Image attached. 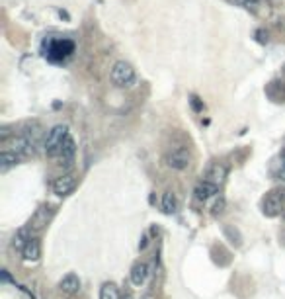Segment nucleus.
<instances>
[{"label":"nucleus","instance_id":"1","mask_svg":"<svg viewBox=\"0 0 285 299\" xmlns=\"http://www.w3.org/2000/svg\"><path fill=\"white\" fill-rule=\"evenodd\" d=\"M69 135H71V133H69L67 125H55V127L47 133V137H45V145H43L45 155L51 157V159H59L61 149H63V145H65V141H67Z\"/></svg>","mask_w":285,"mask_h":299},{"label":"nucleus","instance_id":"2","mask_svg":"<svg viewBox=\"0 0 285 299\" xmlns=\"http://www.w3.org/2000/svg\"><path fill=\"white\" fill-rule=\"evenodd\" d=\"M109 78H111V84L113 86H117V88H129V86L135 84L137 75H135V69L127 61H117V63H113V67L109 71Z\"/></svg>","mask_w":285,"mask_h":299},{"label":"nucleus","instance_id":"3","mask_svg":"<svg viewBox=\"0 0 285 299\" xmlns=\"http://www.w3.org/2000/svg\"><path fill=\"white\" fill-rule=\"evenodd\" d=\"M45 47V57L49 61H65L74 53V43L71 39H49Z\"/></svg>","mask_w":285,"mask_h":299},{"label":"nucleus","instance_id":"4","mask_svg":"<svg viewBox=\"0 0 285 299\" xmlns=\"http://www.w3.org/2000/svg\"><path fill=\"white\" fill-rule=\"evenodd\" d=\"M164 161L172 170H186L190 167V153H188V149H184V147H176V149H172L170 153H166Z\"/></svg>","mask_w":285,"mask_h":299},{"label":"nucleus","instance_id":"5","mask_svg":"<svg viewBox=\"0 0 285 299\" xmlns=\"http://www.w3.org/2000/svg\"><path fill=\"white\" fill-rule=\"evenodd\" d=\"M283 194L281 192H269L267 196H266V200H264V215H267V217H275V215H279L281 211H283Z\"/></svg>","mask_w":285,"mask_h":299},{"label":"nucleus","instance_id":"6","mask_svg":"<svg viewBox=\"0 0 285 299\" xmlns=\"http://www.w3.org/2000/svg\"><path fill=\"white\" fill-rule=\"evenodd\" d=\"M74 188H76V176L71 174V172L69 174H61V176H57L53 180V192L57 196H69V194L74 192Z\"/></svg>","mask_w":285,"mask_h":299},{"label":"nucleus","instance_id":"7","mask_svg":"<svg viewBox=\"0 0 285 299\" xmlns=\"http://www.w3.org/2000/svg\"><path fill=\"white\" fill-rule=\"evenodd\" d=\"M59 289L65 293V295H69V297H72V295H76L78 291H80V278L76 276V274H67V276H63V280L59 281Z\"/></svg>","mask_w":285,"mask_h":299},{"label":"nucleus","instance_id":"8","mask_svg":"<svg viewBox=\"0 0 285 299\" xmlns=\"http://www.w3.org/2000/svg\"><path fill=\"white\" fill-rule=\"evenodd\" d=\"M225 178H227V167L221 165V163H213V165H209V168L205 170V178H203V180L221 186V184L225 182Z\"/></svg>","mask_w":285,"mask_h":299},{"label":"nucleus","instance_id":"9","mask_svg":"<svg viewBox=\"0 0 285 299\" xmlns=\"http://www.w3.org/2000/svg\"><path fill=\"white\" fill-rule=\"evenodd\" d=\"M217 192H219V186H217V184H213V182H207V180L199 182V184L196 186V190H194L196 200H199V202H207V200H209V198H213Z\"/></svg>","mask_w":285,"mask_h":299},{"label":"nucleus","instance_id":"10","mask_svg":"<svg viewBox=\"0 0 285 299\" xmlns=\"http://www.w3.org/2000/svg\"><path fill=\"white\" fill-rule=\"evenodd\" d=\"M39 256H41V244H39V241H37V239H30V241L26 243L24 250H22L24 262H37Z\"/></svg>","mask_w":285,"mask_h":299},{"label":"nucleus","instance_id":"11","mask_svg":"<svg viewBox=\"0 0 285 299\" xmlns=\"http://www.w3.org/2000/svg\"><path fill=\"white\" fill-rule=\"evenodd\" d=\"M149 276V266L145 262H135L131 268V283L133 285H142Z\"/></svg>","mask_w":285,"mask_h":299},{"label":"nucleus","instance_id":"12","mask_svg":"<svg viewBox=\"0 0 285 299\" xmlns=\"http://www.w3.org/2000/svg\"><path fill=\"white\" fill-rule=\"evenodd\" d=\"M20 159H22L20 153H14V151H10V149H2V151H0V168L6 170L10 167L18 165Z\"/></svg>","mask_w":285,"mask_h":299},{"label":"nucleus","instance_id":"13","mask_svg":"<svg viewBox=\"0 0 285 299\" xmlns=\"http://www.w3.org/2000/svg\"><path fill=\"white\" fill-rule=\"evenodd\" d=\"M74 155H76V145H74V139L69 135L67 141H65V145H63V149H61L59 159H61L65 165H71V161L74 159Z\"/></svg>","mask_w":285,"mask_h":299},{"label":"nucleus","instance_id":"14","mask_svg":"<svg viewBox=\"0 0 285 299\" xmlns=\"http://www.w3.org/2000/svg\"><path fill=\"white\" fill-rule=\"evenodd\" d=\"M162 211L166 215H174L178 211V200L172 192H164L162 194Z\"/></svg>","mask_w":285,"mask_h":299},{"label":"nucleus","instance_id":"15","mask_svg":"<svg viewBox=\"0 0 285 299\" xmlns=\"http://www.w3.org/2000/svg\"><path fill=\"white\" fill-rule=\"evenodd\" d=\"M47 209H49V207H41V209L34 215L32 225H30L32 231H41V229L47 225V221H49V211H47Z\"/></svg>","mask_w":285,"mask_h":299},{"label":"nucleus","instance_id":"16","mask_svg":"<svg viewBox=\"0 0 285 299\" xmlns=\"http://www.w3.org/2000/svg\"><path fill=\"white\" fill-rule=\"evenodd\" d=\"M100 299H121L119 287H117L113 281H106V283L100 287Z\"/></svg>","mask_w":285,"mask_h":299},{"label":"nucleus","instance_id":"17","mask_svg":"<svg viewBox=\"0 0 285 299\" xmlns=\"http://www.w3.org/2000/svg\"><path fill=\"white\" fill-rule=\"evenodd\" d=\"M32 237L28 235V229H20L18 233H16V237H14V246H16V250H24V246H26V243L30 241Z\"/></svg>","mask_w":285,"mask_h":299},{"label":"nucleus","instance_id":"18","mask_svg":"<svg viewBox=\"0 0 285 299\" xmlns=\"http://www.w3.org/2000/svg\"><path fill=\"white\" fill-rule=\"evenodd\" d=\"M236 2L240 4V6H244L246 10H256L258 8V4H260V0H236Z\"/></svg>","mask_w":285,"mask_h":299},{"label":"nucleus","instance_id":"19","mask_svg":"<svg viewBox=\"0 0 285 299\" xmlns=\"http://www.w3.org/2000/svg\"><path fill=\"white\" fill-rule=\"evenodd\" d=\"M225 206H227V202H225V198H219L217 202H215V206H213V215H219V213H223L225 211Z\"/></svg>","mask_w":285,"mask_h":299},{"label":"nucleus","instance_id":"20","mask_svg":"<svg viewBox=\"0 0 285 299\" xmlns=\"http://www.w3.org/2000/svg\"><path fill=\"white\" fill-rule=\"evenodd\" d=\"M256 39H258L260 43H267V34H266L264 30H258V32H256Z\"/></svg>","mask_w":285,"mask_h":299},{"label":"nucleus","instance_id":"21","mask_svg":"<svg viewBox=\"0 0 285 299\" xmlns=\"http://www.w3.org/2000/svg\"><path fill=\"white\" fill-rule=\"evenodd\" d=\"M192 106H194V110H196V112H201V110H203V104L199 102V98H197V96H192Z\"/></svg>","mask_w":285,"mask_h":299},{"label":"nucleus","instance_id":"22","mask_svg":"<svg viewBox=\"0 0 285 299\" xmlns=\"http://www.w3.org/2000/svg\"><path fill=\"white\" fill-rule=\"evenodd\" d=\"M279 180H281V182H285V159H283L281 168H279Z\"/></svg>","mask_w":285,"mask_h":299},{"label":"nucleus","instance_id":"23","mask_svg":"<svg viewBox=\"0 0 285 299\" xmlns=\"http://www.w3.org/2000/svg\"><path fill=\"white\" fill-rule=\"evenodd\" d=\"M147 243H149V239H147V235H145V237L141 239V243H139V248H141V250H145V248H147Z\"/></svg>","mask_w":285,"mask_h":299},{"label":"nucleus","instance_id":"24","mask_svg":"<svg viewBox=\"0 0 285 299\" xmlns=\"http://www.w3.org/2000/svg\"><path fill=\"white\" fill-rule=\"evenodd\" d=\"M2 280H4V281H10V274H8V270H2Z\"/></svg>","mask_w":285,"mask_h":299},{"label":"nucleus","instance_id":"25","mask_svg":"<svg viewBox=\"0 0 285 299\" xmlns=\"http://www.w3.org/2000/svg\"><path fill=\"white\" fill-rule=\"evenodd\" d=\"M123 299H125V297H123ZM127 299H133V295H131V293H127Z\"/></svg>","mask_w":285,"mask_h":299},{"label":"nucleus","instance_id":"26","mask_svg":"<svg viewBox=\"0 0 285 299\" xmlns=\"http://www.w3.org/2000/svg\"><path fill=\"white\" fill-rule=\"evenodd\" d=\"M145 299H151V297H145Z\"/></svg>","mask_w":285,"mask_h":299},{"label":"nucleus","instance_id":"27","mask_svg":"<svg viewBox=\"0 0 285 299\" xmlns=\"http://www.w3.org/2000/svg\"><path fill=\"white\" fill-rule=\"evenodd\" d=\"M69 299H71V297H69Z\"/></svg>","mask_w":285,"mask_h":299}]
</instances>
